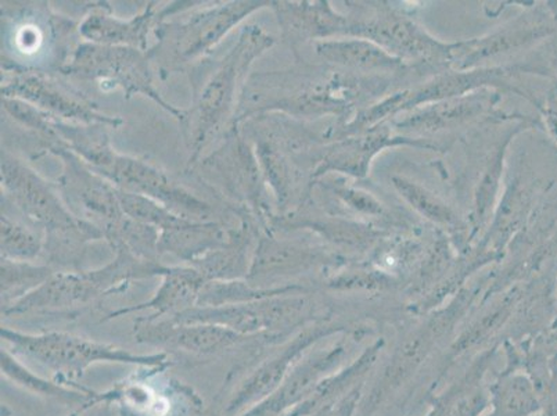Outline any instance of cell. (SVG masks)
Returning <instances> with one entry per match:
<instances>
[{
  "label": "cell",
  "mask_w": 557,
  "mask_h": 416,
  "mask_svg": "<svg viewBox=\"0 0 557 416\" xmlns=\"http://www.w3.org/2000/svg\"><path fill=\"white\" fill-rule=\"evenodd\" d=\"M103 124H73L54 119L53 130L62 145L92 167L96 172L108 169L119 155L111 145L109 130Z\"/></svg>",
  "instance_id": "cell-32"
},
{
  "label": "cell",
  "mask_w": 557,
  "mask_h": 416,
  "mask_svg": "<svg viewBox=\"0 0 557 416\" xmlns=\"http://www.w3.org/2000/svg\"><path fill=\"white\" fill-rule=\"evenodd\" d=\"M273 45L275 38L265 29L246 25L224 58L211 65H196L190 75L191 108L181 123L190 151L189 167L231 129L252 65Z\"/></svg>",
  "instance_id": "cell-2"
},
{
  "label": "cell",
  "mask_w": 557,
  "mask_h": 416,
  "mask_svg": "<svg viewBox=\"0 0 557 416\" xmlns=\"http://www.w3.org/2000/svg\"><path fill=\"white\" fill-rule=\"evenodd\" d=\"M2 199L16 208L29 225L45 235L48 266L55 271H81L89 243L106 241L104 232L74 215L58 185L50 184L17 156L0 154Z\"/></svg>",
  "instance_id": "cell-3"
},
{
  "label": "cell",
  "mask_w": 557,
  "mask_h": 416,
  "mask_svg": "<svg viewBox=\"0 0 557 416\" xmlns=\"http://www.w3.org/2000/svg\"><path fill=\"white\" fill-rule=\"evenodd\" d=\"M548 64L550 70L552 78H554L557 84V45H552L549 54H548Z\"/></svg>",
  "instance_id": "cell-41"
},
{
  "label": "cell",
  "mask_w": 557,
  "mask_h": 416,
  "mask_svg": "<svg viewBox=\"0 0 557 416\" xmlns=\"http://www.w3.org/2000/svg\"><path fill=\"white\" fill-rule=\"evenodd\" d=\"M164 267L163 262L141 260L126 248L116 247L113 260L95 270L55 271L37 291L3 309L2 317L79 311L125 292L132 282L161 277Z\"/></svg>",
  "instance_id": "cell-4"
},
{
  "label": "cell",
  "mask_w": 557,
  "mask_h": 416,
  "mask_svg": "<svg viewBox=\"0 0 557 416\" xmlns=\"http://www.w3.org/2000/svg\"><path fill=\"white\" fill-rule=\"evenodd\" d=\"M283 40L300 60V49L319 40L346 37L347 14L329 2H272Z\"/></svg>",
  "instance_id": "cell-23"
},
{
  "label": "cell",
  "mask_w": 557,
  "mask_h": 416,
  "mask_svg": "<svg viewBox=\"0 0 557 416\" xmlns=\"http://www.w3.org/2000/svg\"><path fill=\"white\" fill-rule=\"evenodd\" d=\"M307 286H285L276 289H263L251 285L247 279H236V281H207L202 286L197 307H222L233 306V304H246L262 298L278 296L298 291H308ZM196 307V308H197Z\"/></svg>",
  "instance_id": "cell-33"
},
{
  "label": "cell",
  "mask_w": 557,
  "mask_h": 416,
  "mask_svg": "<svg viewBox=\"0 0 557 416\" xmlns=\"http://www.w3.org/2000/svg\"><path fill=\"white\" fill-rule=\"evenodd\" d=\"M557 34V2L535 3L484 37L450 42L449 70L488 68L506 56L539 47Z\"/></svg>",
  "instance_id": "cell-13"
},
{
  "label": "cell",
  "mask_w": 557,
  "mask_h": 416,
  "mask_svg": "<svg viewBox=\"0 0 557 416\" xmlns=\"http://www.w3.org/2000/svg\"><path fill=\"white\" fill-rule=\"evenodd\" d=\"M271 7L270 0H232L196 10L181 22H161L153 33L156 42L148 50L151 63L169 77L202 62L237 25Z\"/></svg>",
  "instance_id": "cell-7"
},
{
  "label": "cell",
  "mask_w": 557,
  "mask_h": 416,
  "mask_svg": "<svg viewBox=\"0 0 557 416\" xmlns=\"http://www.w3.org/2000/svg\"><path fill=\"white\" fill-rule=\"evenodd\" d=\"M2 98L27 101L54 119L73 124H103L120 129L124 120L100 111L73 86L60 83L42 69L23 68L2 58Z\"/></svg>",
  "instance_id": "cell-12"
},
{
  "label": "cell",
  "mask_w": 557,
  "mask_h": 416,
  "mask_svg": "<svg viewBox=\"0 0 557 416\" xmlns=\"http://www.w3.org/2000/svg\"><path fill=\"white\" fill-rule=\"evenodd\" d=\"M236 217L227 222L184 220L178 225L160 231V256L169 255L190 266L207 253L224 245Z\"/></svg>",
  "instance_id": "cell-31"
},
{
  "label": "cell",
  "mask_w": 557,
  "mask_h": 416,
  "mask_svg": "<svg viewBox=\"0 0 557 416\" xmlns=\"http://www.w3.org/2000/svg\"><path fill=\"white\" fill-rule=\"evenodd\" d=\"M119 189L150 197L169 208L175 216L190 221L232 220V210L221 212L212 203L187 189L150 162L136 157L116 155L104 171L98 172Z\"/></svg>",
  "instance_id": "cell-14"
},
{
  "label": "cell",
  "mask_w": 557,
  "mask_h": 416,
  "mask_svg": "<svg viewBox=\"0 0 557 416\" xmlns=\"http://www.w3.org/2000/svg\"><path fill=\"white\" fill-rule=\"evenodd\" d=\"M311 186H318L321 192L329 193L334 199H337L348 210L356 212L361 217L372 218V220H386L388 210L383 201L359 187L348 185L346 182L333 180V178L323 176L312 181Z\"/></svg>",
  "instance_id": "cell-37"
},
{
  "label": "cell",
  "mask_w": 557,
  "mask_h": 416,
  "mask_svg": "<svg viewBox=\"0 0 557 416\" xmlns=\"http://www.w3.org/2000/svg\"><path fill=\"white\" fill-rule=\"evenodd\" d=\"M161 283L148 302L115 309L106 319L128 317L131 314L149 311L150 319L175 318L197 307L206 278L189 266H165Z\"/></svg>",
  "instance_id": "cell-26"
},
{
  "label": "cell",
  "mask_w": 557,
  "mask_h": 416,
  "mask_svg": "<svg viewBox=\"0 0 557 416\" xmlns=\"http://www.w3.org/2000/svg\"><path fill=\"white\" fill-rule=\"evenodd\" d=\"M490 273L472 285H466L443 304L423 316L413 317L412 322L403 323L392 350L386 347L382 359L364 386L357 416H376L393 401L407 400L413 383L424 378V369L442 355L455 334L483 301L487 291Z\"/></svg>",
  "instance_id": "cell-1"
},
{
  "label": "cell",
  "mask_w": 557,
  "mask_h": 416,
  "mask_svg": "<svg viewBox=\"0 0 557 416\" xmlns=\"http://www.w3.org/2000/svg\"><path fill=\"white\" fill-rule=\"evenodd\" d=\"M3 347L20 359H28L53 374V379L70 386L95 365H134L145 369L164 370L171 367L169 353L136 354L114 344L75 337L65 332L27 333L2 327Z\"/></svg>",
  "instance_id": "cell-5"
},
{
  "label": "cell",
  "mask_w": 557,
  "mask_h": 416,
  "mask_svg": "<svg viewBox=\"0 0 557 416\" xmlns=\"http://www.w3.org/2000/svg\"><path fill=\"white\" fill-rule=\"evenodd\" d=\"M545 404L524 369L505 363L490 382V407L483 416H541Z\"/></svg>",
  "instance_id": "cell-30"
},
{
  "label": "cell",
  "mask_w": 557,
  "mask_h": 416,
  "mask_svg": "<svg viewBox=\"0 0 557 416\" xmlns=\"http://www.w3.org/2000/svg\"><path fill=\"white\" fill-rule=\"evenodd\" d=\"M313 52L327 68L364 77L398 78L409 73L418 74L403 60L394 58L372 40L363 38H333L312 44Z\"/></svg>",
  "instance_id": "cell-24"
},
{
  "label": "cell",
  "mask_w": 557,
  "mask_h": 416,
  "mask_svg": "<svg viewBox=\"0 0 557 416\" xmlns=\"http://www.w3.org/2000/svg\"><path fill=\"white\" fill-rule=\"evenodd\" d=\"M135 340L145 346L175 350L197 357H211L245 344L278 346L267 337H243L231 329L212 323L178 322L171 318L150 319L140 317L134 325Z\"/></svg>",
  "instance_id": "cell-17"
},
{
  "label": "cell",
  "mask_w": 557,
  "mask_h": 416,
  "mask_svg": "<svg viewBox=\"0 0 557 416\" xmlns=\"http://www.w3.org/2000/svg\"><path fill=\"white\" fill-rule=\"evenodd\" d=\"M151 64L148 52L144 50L81 40L59 73L64 77L98 81L101 85L120 88L126 99L136 95L145 96L182 123L185 111L175 108L161 96L154 85Z\"/></svg>",
  "instance_id": "cell-10"
},
{
  "label": "cell",
  "mask_w": 557,
  "mask_h": 416,
  "mask_svg": "<svg viewBox=\"0 0 557 416\" xmlns=\"http://www.w3.org/2000/svg\"><path fill=\"white\" fill-rule=\"evenodd\" d=\"M55 272L48 264L12 261L0 258L2 311L37 291Z\"/></svg>",
  "instance_id": "cell-34"
},
{
  "label": "cell",
  "mask_w": 557,
  "mask_h": 416,
  "mask_svg": "<svg viewBox=\"0 0 557 416\" xmlns=\"http://www.w3.org/2000/svg\"><path fill=\"white\" fill-rule=\"evenodd\" d=\"M42 151L62 162L58 187L75 216L92 222L103 232L123 220L125 215L111 182L62 144L49 145Z\"/></svg>",
  "instance_id": "cell-16"
},
{
  "label": "cell",
  "mask_w": 557,
  "mask_h": 416,
  "mask_svg": "<svg viewBox=\"0 0 557 416\" xmlns=\"http://www.w3.org/2000/svg\"><path fill=\"white\" fill-rule=\"evenodd\" d=\"M106 242L111 248L123 247L132 255L146 261L161 262L159 252L160 230L132 220L125 216L123 220L104 231Z\"/></svg>",
  "instance_id": "cell-36"
},
{
  "label": "cell",
  "mask_w": 557,
  "mask_h": 416,
  "mask_svg": "<svg viewBox=\"0 0 557 416\" xmlns=\"http://www.w3.org/2000/svg\"><path fill=\"white\" fill-rule=\"evenodd\" d=\"M172 416H182L181 414H175V415H172Z\"/></svg>",
  "instance_id": "cell-42"
},
{
  "label": "cell",
  "mask_w": 557,
  "mask_h": 416,
  "mask_svg": "<svg viewBox=\"0 0 557 416\" xmlns=\"http://www.w3.org/2000/svg\"><path fill=\"white\" fill-rule=\"evenodd\" d=\"M503 94L494 89H480L457 98L435 101L408 111L389 125L397 134L414 139H429V136L445 134L481 121L500 119L498 105Z\"/></svg>",
  "instance_id": "cell-18"
},
{
  "label": "cell",
  "mask_w": 557,
  "mask_h": 416,
  "mask_svg": "<svg viewBox=\"0 0 557 416\" xmlns=\"http://www.w3.org/2000/svg\"><path fill=\"white\" fill-rule=\"evenodd\" d=\"M348 260L333 248L300 237L278 236L276 231L263 232L252 256L247 281L257 287L276 289L307 286V279L323 277L346 267Z\"/></svg>",
  "instance_id": "cell-11"
},
{
  "label": "cell",
  "mask_w": 557,
  "mask_h": 416,
  "mask_svg": "<svg viewBox=\"0 0 557 416\" xmlns=\"http://www.w3.org/2000/svg\"><path fill=\"white\" fill-rule=\"evenodd\" d=\"M500 343L474 355L457 377L424 399L423 416H483L490 407V370Z\"/></svg>",
  "instance_id": "cell-20"
},
{
  "label": "cell",
  "mask_w": 557,
  "mask_h": 416,
  "mask_svg": "<svg viewBox=\"0 0 557 416\" xmlns=\"http://www.w3.org/2000/svg\"><path fill=\"white\" fill-rule=\"evenodd\" d=\"M552 185L554 182L544 185L536 178L530 180L523 174L511 178L478 246L493 253L499 260L504 258L511 240L524 231L535 215V206H540L539 197L548 193Z\"/></svg>",
  "instance_id": "cell-22"
},
{
  "label": "cell",
  "mask_w": 557,
  "mask_h": 416,
  "mask_svg": "<svg viewBox=\"0 0 557 416\" xmlns=\"http://www.w3.org/2000/svg\"><path fill=\"white\" fill-rule=\"evenodd\" d=\"M545 416V415H544Z\"/></svg>",
  "instance_id": "cell-44"
},
{
  "label": "cell",
  "mask_w": 557,
  "mask_h": 416,
  "mask_svg": "<svg viewBox=\"0 0 557 416\" xmlns=\"http://www.w3.org/2000/svg\"><path fill=\"white\" fill-rule=\"evenodd\" d=\"M116 196H119L125 216H128L132 220L154 227L157 230L164 231L166 228L178 225L185 220V218L175 216L169 208L150 199V197L136 195V193L119 189V187H116Z\"/></svg>",
  "instance_id": "cell-38"
},
{
  "label": "cell",
  "mask_w": 557,
  "mask_h": 416,
  "mask_svg": "<svg viewBox=\"0 0 557 416\" xmlns=\"http://www.w3.org/2000/svg\"><path fill=\"white\" fill-rule=\"evenodd\" d=\"M164 22L161 9L149 2L136 16L124 20L113 16L108 3L92 7L78 24V35L85 42L149 50V35Z\"/></svg>",
  "instance_id": "cell-25"
},
{
  "label": "cell",
  "mask_w": 557,
  "mask_h": 416,
  "mask_svg": "<svg viewBox=\"0 0 557 416\" xmlns=\"http://www.w3.org/2000/svg\"><path fill=\"white\" fill-rule=\"evenodd\" d=\"M2 364V377L12 380L25 392L38 395L40 399L52 401V403L64 405V407L95 408L96 405L104 404L103 393H96L85 386H70L59 380H48L39 377L22 359L16 357L7 347L2 346L0 353Z\"/></svg>",
  "instance_id": "cell-29"
},
{
  "label": "cell",
  "mask_w": 557,
  "mask_h": 416,
  "mask_svg": "<svg viewBox=\"0 0 557 416\" xmlns=\"http://www.w3.org/2000/svg\"><path fill=\"white\" fill-rule=\"evenodd\" d=\"M373 334V328L352 319L334 318L310 325L296 337L263 353L256 367L242 379L222 405L221 416H239L275 393L287 375L308 352L342 334Z\"/></svg>",
  "instance_id": "cell-9"
},
{
  "label": "cell",
  "mask_w": 557,
  "mask_h": 416,
  "mask_svg": "<svg viewBox=\"0 0 557 416\" xmlns=\"http://www.w3.org/2000/svg\"><path fill=\"white\" fill-rule=\"evenodd\" d=\"M368 334H342L325 346L313 347L296 364L275 393L239 416H286L310 395L323 379L351 362L352 352Z\"/></svg>",
  "instance_id": "cell-15"
},
{
  "label": "cell",
  "mask_w": 557,
  "mask_h": 416,
  "mask_svg": "<svg viewBox=\"0 0 557 416\" xmlns=\"http://www.w3.org/2000/svg\"><path fill=\"white\" fill-rule=\"evenodd\" d=\"M45 252V235L29 225L10 218L8 212L0 216V258L12 261L34 262Z\"/></svg>",
  "instance_id": "cell-35"
},
{
  "label": "cell",
  "mask_w": 557,
  "mask_h": 416,
  "mask_svg": "<svg viewBox=\"0 0 557 416\" xmlns=\"http://www.w3.org/2000/svg\"><path fill=\"white\" fill-rule=\"evenodd\" d=\"M534 126L541 129L540 119L525 117V119L518 121L509 130H506L503 138L496 142L493 151L485 160L478 185H475L472 216L469 220L473 240L481 231L487 230L491 220H493L495 208L498 206L504 184L506 156H508L511 139H515L521 132L534 129Z\"/></svg>",
  "instance_id": "cell-27"
},
{
  "label": "cell",
  "mask_w": 557,
  "mask_h": 416,
  "mask_svg": "<svg viewBox=\"0 0 557 416\" xmlns=\"http://www.w3.org/2000/svg\"><path fill=\"white\" fill-rule=\"evenodd\" d=\"M190 169L224 206L255 217L263 231H271L277 216L275 201L263 180L255 146L239 126L227 130Z\"/></svg>",
  "instance_id": "cell-6"
},
{
  "label": "cell",
  "mask_w": 557,
  "mask_h": 416,
  "mask_svg": "<svg viewBox=\"0 0 557 416\" xmlns=\"http://www.w3.org/2000/svg\"><path fill=\"white\" fill-rule=\"evenodd\" d=\"M363 390L364 388L354 390V392L348 394L341 403L333 405V407L319 411V413L310 416H357Z\"/></svg>",
  "instance_id": "cell-40"
},
{
  "label": "cell",
  "mask_w": 557,
  "mask_h": 416,
  "mask_svg": "<svg viewBox=\"0 0 557 416\" xmlns=\"http://www.w3.org/2000/svg\"><path fill=\"white\" fill-rule=\"evenodd\" d=\"M394 189L399 197L412 208L418 216L423 217L430 224L444 231L458 248L459 255H466L472 250L470 242L473 241L472 230L469 221L460 217L459 212L429 187L420 185L419 182L409 180L407 176L394 175L392 178Z\"/></svg>",
  "instance_id": "cell-28"
},
{
  "label": "cell",
  "mask_w": 557,
  "mask_h": 416,
  "mask_svg": "<svg viewBox=\"0 0 557 416\" xmlns=\"http://www.w3.org/2000/svg\"><path fill=\"white\" fill-rule=\"evenodd\" d=\"M237 126L255 146L263 180L275 201L277 216L297 210L310 192L302 189L301 172L298 171L293 156L256 119Z\"/></svg>",
  "instance_id": "cell-21"
},
{
  "label": "cell",
  "mask_w": 557,
  "mask_h": 416,
  "mask_svg": "<svg viewBox=\"0 0 557 416\" xmlns=\"http://www.w3.org/2000/svg\"><path fill=\"white\" fill-rule=\"evenodd\" d=\"M555 83V81H554ZM535 109L539 110V119L541 123V129L546 132V135L549 136L550 140L554 142V145L557 149V84L546 93L544 96H541L539 105L535 106Z\"/></svg>",
  "instance_id": "cell-39"
},
{
  "label": "cell",
  "mask_w": 557,
  "mask_h": 416,
  "mask_svg": "<svg viewBox=\"0 0 557 416\" xmlns=\"http://www.w3.org/2000/svg\"><path fill=\"white\" fill-rule=\"evenodd\" d=\"M394 147L438 150V145L429 139L408 138L397 134L389 123L380 124L359 134L334 139L323 147L311 172L312 181L331 174L362 180L371 172L373 160L382 151Z\"/></svg>",
  "instance_id": "cell-19"
},
{
  "label": "cell",
  "mask_w": 557,
  "mask_h": 416,
  "mask_svg": "<svg viewBox=\"0 0 557 416\" xmlns=\"http://www.w3.org/2000/svg\"><path fill=\"white\" fill-rule=\"evenodd\" d=\"M346 37L372 40L418 71L433 75L449 71L450 42H443L388 2H354Z\"/></svg>",
  "instance_id": "cell-8"
},
{
  "label": "cell",
  "mask_w": 557,
  "mask_h": 416,
  "mask_svg": "<svg viewBox=\"0 0 557 416\" xmlns=\"http://www.w3.org/2000/svg\"><path fill=\"white\" fill-rule=\"evenodd\" d=\"M556 301H557V286H556Z\"/></svg>",
  "instance_id": "cell-43"
}]
</instances>
